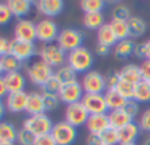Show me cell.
<instances>
[{"instance_id":"1","label":"cell","mask_w":150,"mask_h":145,"mask_svg":"<svg viewBox=\"0 0 150 145\" xmlns=\"http://www.w3.org/2000/svg\"><path fill=\"white\" fill-rule=\"evenodd\" d=\"M67 65L76 72L86 74L90 70H92L91 69L93 65L92 52L86 46H80L73 52L67 53Z\"/></svg>"},{"instance_id":"2","label":"cell","mask_w":150,"mask_h":145,"mask_svg":"<svg viewBox=\"0 0 150 145\" xmlns=\"http://www.w3.org/2000/svg\"><path fill=\"white\" fill-rule=\"evenodd\" d=\"M38 55L50 68H61L65 65V62H67V53L61 49V46L57 42L44 44L40 48Z\"/></svg>"},{"instance_id":"3","label":"cell","mask_w":150,"mask_h":145,"mask_svg":"<svg viewBox=\"0 0 150 145\" xmlns=\"http://www.w3.org/2000/svg\"><path fill=\"white\" fill-rule=\"evenodd\" d=\"M25 70H26V75L30 79V82L36 86H40V87H42L46 83V80L54 75L53 68H50L41 58L33 61L30 65L26 66Z\"/></svg>"},{"instance_id":"4","label":"cell","mask_w":150,"mask_h":145,"mask_svg":"<svg viewBox=\"0 0 150 145\" xmlns=\"http://www.w3.org/2000/svg\"><path fill=\"white\" fill-rule=\"evenodd\" d=\"M23 127L25 129L30 131L33 135H36L38 137V136L50 135L54 124H53L52 119L46 114H38V115H32V116L26 117L24 120Z\"/></svg>"},{"instance_id":"5","label":"cell","mask_w":150,"mask_h":145,"mask_svg":"<svg viewBox=\"0 0 150 145\" xmlns=\"http://www.w3.org/2000/svg\"><path fill=\"white\" fill-rule=\"evenodd\" d=\"M83 41H84V33L82 31L75 28H65L59 32L57 44L66 53H70L82 46Z\"/></svg>"},{"instance_id":"6","label":"cell","mask_w":150,"mask_h":145,"mask_svg":"<svg viewBox=\"0 0 150 145\" xmlns=\"http://www.w3.org/2000/svg\"><path fill=\"white\" fill-rule=\"evenodd\" d=\"M50 135L53 136L57 145H73L78 137V131L75 127L63 120L55 123Z\"/></svg>"},{"instance_id":"7","label":"cell","mask_w":150,"mask_h":145,"mask_svg":"<svg viewBox=\"0 0 150 145\" xmlns=\"http://www.w3.org/2000/svg\"><path fill=\"white\" fill-rule=\"evenodd\" d=\"M80 85L84 90V94H103L107 90L105 78L96 70H90L83 74Z\"/></svg>"},{"instance_id":"8","label":"cell","mask_w":150,"mask_h":145,"mask_svg":"<svg viewBox=\"0 0 150 145\" xmlns=\"http://www.w3.org/2000/svg\"><path fill=\"white\" fill-rule=\"evenodd\" d=\"M37 29V40L42 44H54V41L58 40L59 29L55 21L52 18H42L36 24Z\"/></svg>"},{"instance_id":"9","label":"cell","mask_w":150,"mask_h":145,"mask_svg":"<svg viewBox=\"0 0 150 145\" xmlns=\"http://www.w3.org/2000/svg\"><path fill=\"white\" fill-rule=\"evenodd\" d=\"M88 117H90V112L86 109L82 102L69 104L65 109V122H67L75 128L86 125Z\"/></svg>"},{"instance_id":"10","label":"cell","mask_w":150,"mask_h":145,"mask_svg":"<svg viewBox=\"0 0 150 145\" xmlns=\"http://www.w3.org/2000/svg\"><path fill=\"white\" fill-rule=\"evenodd\" d=\"M9 54H12L13 57H16L18 61L24 63L36 54V45H34V42L13 38L9 41Z\"/></svg>"},{"instance_id":"11","label":"cell","mask_w":150,"mask_h":145,"mask_svg":"<svg viewBox=\"0 0 150 145\" xmlns=\"http://www.w3.org/2000/svg\"><path fill=\"white\" fill-rule=\"evenodd\" d=\"M82 103L90 112V115L107 114L108 111L104 94H84L82 98Z\"/></svg>"},{"instance_id":"12","label":"cell","mask_w":150,"mask_h":145,"mask_svg":"<svg viewBox=\"0 0 150 145\" xmlns=\"http://www.w3.org/2000/svg\"><path fill=\"white\" fill-rule=\"evenodd\" d=\"M84 95V90H83L82 85L79 82H73V83H67V85H63L61 87V91L58 94L61 102L69 104H74L78 102H82V98Z\"/></svg>"},{"instance_id":"13","label":"cell","mask_w":150,"mask_h":145,"mask_svg":"<svg viewBox=\"0 0 150 145\" xmlns=\"http://www.w3.org/2000/svg\"><path fill=\"white\" fill-rule=\"evenodd\" d=\"M15 38L21 41L34 42L37 40L36 24L28 18H20L15 25Z\"/></svg>"},{"instance_id":"14","label":"cell","mask_w":150,"mask_h":145,"mask_svg":"<svg viewBox=\"0 0 150 145\" xmlns=\"http://www.w3.org/2000/svg\"><path fill=\"white\" fill-rule=\"evenodd\" d=\"M28 95L25 91H20V92H9L5 98V108L8 111L17 114V112H23L26 108V103H28Z\"/></svg>"},{"instance_id":"15","label":"cell","mask_w":150,"mask_h":145,"mask_svg":"<svg viewBox=\"0 0 150 145\" xmlns=\"http://www.w3.org/2000/svg\"><path fill=\"white\" fill-rule=\"evenodd\" d=\"M34 5L41 15L46 16V18L58 16L63 11L62 0H38L34 3Z\"/></svg>"},{"instance_id":"16","label":"cell","mask_w":150,"mask_h":145,"mask_svg":"<svg viewBox=\"0 0 150 145\" xmlns=\"http://www.w3.org/2000/svg\"><path fill=\"white\" fill-rule=\"evenodd\" d=\"M88 133L93 135H100L101 132L109 128V119L108 114H100V115H90L87 123H86Z\"/></svg>"},{"instance_id":"17","label":"cell","mask_w":150,"mask_h":145,"mask_svg":"<svg viewBox=\"0 0 150 145\" xmlns=\"http://www.w3.org/2000/svg\"><path fill=\"white\" fill-rule=\"evenodd\" d=\"M3 78L5 80L8 92H20V91H24V88L26 87V78L20 71L8 72V74L3 75Z\"/></svg>"},{"instance_id":"18","label":"cell","mask_w":150,"mask_h":145,"mask_svg":"<svg viewBox=\"0 0 150 145\" xmlns=\"http://www.w3.org/2000/svg\"><path fill=\"white\" fill-rule=\"evenodd\" d=\"M141 132V128L138 125V123H129L128 125H125L124 128L119 129V139L120 144H132L136 143V140L138 139Z\"/></svg>"},{"instance_id":"19","label":"cell","mask_w":150,"mask_h":145,"mask_svg":"<svg viewBox=\"0 0 150 145\" xmlns=\"http://www.w3.org/2000/svg\"><path fill=\"white\" fill-rule=\"evenodd\" d=\"M108 119H109V127L115 128V129H117V131L124 128L125 125H128L129 123L133 122V119L122 108L109 111Z\"/></svg>"},{"instance_id":"20","label":"cell","mask_w":150,"mask_h":145,"mask_svg":"<svg viewBox=\"0 0 150 145\" xmlns=\"http://www.w3.org/2000/svg\"><path fill=\"white\" fill-rule=\"evenodd\" d=\"M25 112H28L29 116H32V115H38V114H45L42 92L41 94L40 92H30L29 94Z\"/></svg>"},{"instance_id":"21","label":"cell","mask_w":150,"mask_h":145,"mask_svg":"<svg viewBox=\"0 0 150 145\" xmlns=\"http://www.w3.org/2000/svg\"><path fill=\"white\" fill-rule=\"evenodd\" d=\"M134 49H136V44L132 38H127L119 41L115 45V57L117 60H127L128 57H130L132 54H134Z\"/></svg>"},{"instance_id":"22","label":"cell","mask_w":150,"mask_h":145,"mask_svg":"<svg viewBox=\"0 0 150 145\" xmlns=\"http://www.w3.org/2000/svg\"><path fill=\"white\" fill-rule=\"evenodd\" d=\"M104 98H105L108 109H111V111L122 108L125 106V103H127V99L116 88H107L105 92H104Z\"/></svg>"},{"instance_id":"23","label":"cell","mask_w":150,"mask_h":145,"mask_svg":"<svg viewBox=\"0 0 150 145\" xmlns=\"http://www.w3.org/2000/svg\"><path fill=\"white\" fill-rule=\"evenodd\" d=\"M120 77H121V79L133 83V85H137L138 82H141V80L144 79L140 66L134 65V63H128L124 68H121V70H120Z\"/></svg>"},{"instance_id":"24","label":"cell","mask_w":150,"mask_h":145,"mask_svg":"<svg viewBox=\"0 0 150 145\" xmlns=\"http://www.w3.org/2000/svg\"><path fill=\"white\" fill-rule=\"evenodd\" d=\"M7 5L12 12L13 17H17L18 20L28 15L32 9V1L29 0H8Z\"/></svg>"},{"instance_id":"25","label":"cell","mask_w":150,"mask_h":145,"mask_svg":"<svg viewBox=\"0 0 150 145\" xmlns=\"http://www.w3.org/2000/svg\"><path fill=\"white\" fill-rule=\"evenodd\" d=\"M98 44H103V45H107V46H115L117 44V38L115 36L113 31L111 28V24L109 23H105L103 26L98 29Z\"/></svg>"},{"instance_id":"26","label":"cell","mask_w":150,"mask_h":145,"mask_svg":"<svg viewBox=\"0 0 150 145\" xmlns=\"http://www.w3.org/2000/svg\"><path fill=\"white\" fill-rule=\"evenodd\" d=\"M128 31H129V38H137L145 34L146 32V23L138 16H132L127 21Z\"/></svg>"},{"instance_id":"27","label":"cell","mask_w":150,"mask_h":145,"mask_svg":"<svg viewBox=\"0 0 150 145\" xmlns=\"http://www.w3.org/2000/svg\"><path fill=\"white\" fill-rule=\"evenodd\" d=\"M18 131L12 123L0 122V144L1 143H15L17 141Z\"/></svg>"},{"instance_id":"28","label":"cell","mask_w":150,"mask_h":145,"mask_svg":"<svg viewBox=\"0 0 150 145\" xmlns=\"http://www.w3.org/2000/svg\"><path fill=\"white\" fill-rule=\"evenodd\" d=\"M104 15L103 12H91L84 13L83 16V25L91 31H98L100 26L104 25Z\"/></svg>"},{"instance_id":"29","label":"cell","mask_w":150,"mask_h":145,"mask_svg":"<svg viewBox=\"0 0 150 145\" xmlns=\"http://www.w3.org/2000/svg\"><path fill=\"white\" fill-rule=\"evenodd\" d=\"M134 99L138 103H148L150 102V82L142 79L136 85L134 88Z\"/></svg>"},{"instance_id":"30","label":"cell","mask_w":150,"mask_h":145,"mask_svg":"<svg viewBox=\"0 0 150 145\" xmlns=\"http://www.w3.org/2000/svg\"><path fill=\"white\" fill-rule=\"evenodd\" d=\"M54 74H55V77L58 78V80L62 83V86L67 85V83L76 82L78 72L75 71L74 69H71L69 65H63V66H61V68H58Z\"/></svg>"},{"instance_id":"31","label":"cell","mask_w":150,"mask_h":145,"mask_svg":"<svg viewBox=\"0 0 150 145\" xmlns=\"http://www.w3.org/2000/svg\"><path fill=\"white\" fill-rule=\"evenodd\" d=\"M3 65V70H4V74H8V72H16L20 71V69L23 68V62L18 61L16 57H13L12 54H5L0 58Z\"/></svg>"},{"instance_id":"32","label":"cell","mask_w":150,"mask_h":145,"mask_svg":"<svg viewBox=\"0 0 150 145\" xmlns=\"http://www.w3.org/2000/svg\"><path fill=\"white\" fill-rule=\"evenodd\" d=\"M111 28L113 31L115 36H116L117 41H122V40L129 38V31H128V24L127 21H120V20H112Z\"/></svg>"},{"instance_id":"33","label":"cell","mask_w":150,"mask_h":145,"mask_svg":"<svg viewBox=\"0 0 150 145\" xmlns=\"http://www.w3.org/2000/svg\"><path fill=\"white\" fill-rule=\"evenodd\" d=\"M100 139L103 145H119L120 139H119V131L115 128H107L104 132L100 133Z\"/></svg>"},{"instance_id":"34","label":"cell","mask_w":150,"mask_h":145,"mask_svg":"<svg viewBox=\"0 0 150 145\" xmlns=\"http://www.w3.org/2000/svg\"><path fill=\"white\" fill-rule=\"evenodd\" d=\"M105 5L103 0H83L80 1V8L84 11V13L91 12H101Z\"/></svg>"},{"instance_id":"35","label":"cell","mask_w":150,"mask_h":145,"mask_svg":"<svg viewBox=\"0 0 150 145\" xmlns=\"http://www.w3.org/2000/svg\"><path fill=\"white\" fill-rule=\"evenodd\" d=\"M134 88H136V85L121 79L119 82V85H117L116 90L119 91V92L121 94L125 99H127V100H130V99L134 98Z\"/></svg>"},{"instance_id":"36","label":"cell","mask_w":150,"mask_h":145,"mask_svg":"<svg viewBox=\"0 0 150 145\" xmlns=\"http://www.w3.org/2000/svg\"><path fill=\"white\" fill-rule=\"evenodd\" d=\"M61 87H62V83L58 80V78L54 74L52 78H49L46 80V83L41 87V90L45 94H55V95H58L61 91Z\"/></svg>"},{"instance_id":"37","label":"cell","mask_w":150,"mask_h":145,"mask_svg":"<svg viewBox=\"0 0 150 145\" xmlns=\"http://www.w3.org/2000/svg\"><path fill=\"white\" fill-rule=\"evenodd\" d=\"M132 17L130 16V11L127 5L124 4H117L112 11V20H120V21H128Z\"/></svg>"},{"instance_id":"38","label":"cell","mask_w":150,"mask_h":145,"mask_svg":"<svg viewBox=\"0 0 150 145\" xmlns=\"http://www.w3.org/2000/svg\"><path fill=\"white\" fill-rule=\"evenodd\" d=\"M42 99H44V107L45 112L46 111H54L58 106H59V96L55 94H45L42 92Z\"/></svg>"},{"instance_id":"39","label":"cell","mask_w":150,"mask_h":145,"mask_svg":"<svg viewBox=\"0 0 150 145\" xmlns=\"http://www.w3.org/2000/svg\"><path fill=\"white\" fill-rule=\"evenodd\" d=\"M37 136L33 135L30 131L25 129V128H21L18 129V135H17V141L20 145H34L36 143Z\"/></svg>"},{"instance_id":"40","label":"cell","mask_w":150,"mask_h":145,"mask_svg":"<svg viewBox=\"0 0 150 145\" xmlns=\"http://www.w3.org/2000/svg\"><path fill=\"white\" fill-rule=\"evenodd\" d=\"M104 78H105L107 88H116L119 82L121 80L120 71H116V70H109L107 72V75H104Z\"/></svg>"},{"instance_id":"41","label":"cell","mask_w":150,"mask_h":145,"mask_svg":"<svg viewBox=\"0 0 150 145\" xmlns=\"http://www.w3.org/2000/svg\"><path fill=\"white\" fill-rule=\"evenodd\" d=\"M12 17L13 15L8 8L7 3H0V25H7L8 23H11Z\"/></svg>"},{"instance_id":"42","label":"cell","mask_w":150,"mask_h":145,"mask_svg":"<svg viewBox=\"0 0 150 145\" xmlns=\"http://www.w3.org/2000/svg\"><path fill=\"white\" fill-rule=\"evenodd\" d=\"M122 109H124L132 119H134L138 115V112H140V106H138V102H136L134 99H130V100H127V103L122 107Z\"/></svg>"},{"instance_id":"43","label":"cell","mask_w":150,"mask_h":145,"mask_svg":"<svg viewBox=\"0 0 150 145\" xmlns=\"http://www.w3.org/2000/svg\"><path fill=\"white\" fill-rule=\"evenodd\" d=\"M138 125H140L141 131H145V132L150 133V108L145 109L142 112L140 117V122H138Z\"/></svg>"},{"instance_id":"44","label":"cell","mask_w":150,"mask_h":145,"mask_svg":"<svg viewBox=\"0 0 150 145\" xmlns=\"http://www.w3.org/2000/svg\"><path fill=\"white\" fill-rule=\"evenodd\" d=\"M34 145H57V143L54 141L52 135H44V136H38L36 139Z\"/></svg>"},{"instance_id":"45","label":"cell","mask_w":150,"mask_h":145,"mask_svg":"<svg viewBox=\"0 0 150 145\" xmlns=\"http://www.w3.org/2000/svg\"><path fill=\"white\" fill-rule=\"evenodd\" d=\"M140 69L142 72V78L150 82V60H144V62L140 65Z\"/></svg>"},{"instance_id":"46","label":"cell","mask_w":150,"mask_h":145,"mask_svg":"<svg viewBox=\"0 0 150 145\" xmlns=\"http://www.w3.org/2000/svg\"><path fill=\"white\" fill-rule=\"evenodd\" d=\"M134 55H136V57H137V58H145V60H146V49H145V42H140V44H136Z\"/></svg>"},{"instance_id":"47","label":"cell","mask_w":150,"mask_h":145,"mask_svg":"<svg viewBox=\"0 0 150 145\" xmlns=\"http://www.w3.org/2000/svg\"><path fill=\"white\" fill-rule=\"evenodd\" d=\"M9 53V41L0 36V58Z\"/></svg>"},{"instance_id":"48","label":"cell","mask_w":150,"mask_h":145,"mask_svg":"<svg viewBox=\"0 0 150 145\" xmlns=\"http://www.w3.org/2000/svg\"><path fill=\"white\" fill-rule=\"evenodd\" d=\"M86 144L87 145H103L100 135H93V133H88L87 139H86Z\"/></svg>"},{"instance_id":"49","label":"cell","mask_w":150,"mask_h":145,"mask_svg":"<svg viewBox=\"0 0 150 145\" xmlns=\"http://www.w3.org/2000/svg\"><path fill=\"white\" fill-rule=\"evenodd\" d=\"M109 50H111V48L107 46V45H103V44H96V46H95L96 54L100 55V57H105V55H108Z\"/></svg>"},{"instance_id":"50","label":"cell","mask_w":150,"mask_h":145,"mask_svg":"<svg viewBox=\"0 0 150 145\" xmlns=\"http://www.w3.org/2000/svg\"><path fill=\"white\" fill-rule=\"evenodd\" d=\"M8 88H7V85H5V80L3 77H0V100L1 99H5L8 95Z\"/></svg>"},{"instance_id":"51","label":"cell","mask_w":150,"mask_h":145,"mask_svg":"<svg viewBox=\"0 0 150 145\" xmlns=\"http://www.w3.org/2000/svg\"><path fill=\"white\" fill-rule=\"evenodd\" d=\"M5 111H7V108H5V104L3 103L1 100H0V122H3V117H4L5 115Z\"/></svg>"},{"instance_id":"52","label":"cell","mask_w":150,"mask_h":145,"mask_svg":"<svg viewBox=\"0 0 150 145\" xmlns=\"http://www.w3.org/2000/svg\"><path fill=\"white\" fill-rule=\"evenodd\" d=\"M145 49H146V60H150V38L145 41Z\"/></svg>"},{"instance_id":"53","label":"cell","mask_w":150,"mask_h":145,"mask_svg":"<svg viewBox=\"0 0 150 145\" xmlns=\"http://www.w3.org/2000/svg\"><path fill=\"white\" fill-rule=\"evenodd\" d=\"M4 75V70H3V65H1V61H0V77Z\"/></svg>"},{"instance_id":"54","label":"cell","mask_w":150,"mask_h":145,"mask_svg":"<svg viewBox=\"0 0 150 145\" xmlns=\"http://www.w3.org/2000/svg\"><path fill=\"white\" fill-rule=\"evenodd\" d=\"M142 145H150V137L146 139V140L144 141V144H142Z\"/></svg>"},{"instance_id":"55","label":"cell","mask_w":150,"mask_h":145,"mask_svg":"<svg viewBox=\"0 0 150 145\" xmlns=\"http://www.w3.org/2000/svg\"><path fill=\"white\" fill-rule=\"evenodd\" d=\"M0 145H16L15 143H1Z\"/></svg>"},{"instance_id":"56","label":"cell","mask_w":150,"mask_h":145,"mask_svg":"<svg viewBox=\"0 0 150 145\" xmlns=\"http://www.w3.org/2000/svg\"><path fill=\"white\" fill-rule=\"evenodd\" d=\"M119 145H137L136 143H132V144H119Z\"/></svg>"}]
</instances>
